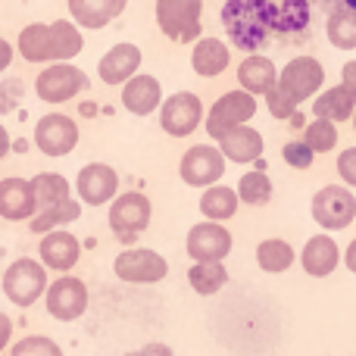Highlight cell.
Here are the masks:
<instances>
[{
	"label": "cell",
	"mask_w": 356,
	"mask_h": 356,
	"mask_svg": "<svg viewBox=\"0 0 356 356\" xmlns=\"http://www.w3.org/2000/svg\"><path fill=\"white\" fill-rule=\"evenodd\" d=\"M222 29L238 50L257 54L278 31V3L272 0H225Z\"/></svg>",
	"instance_id": "1"
},
{
	"label": "cell",
	"mask_w": 356,
	"mask_h": 356,
	"mask_svg": "<svg viewBox=\"0 0 356 356\" xmlns=\"http://www.w3.org/2000/svg\"><path fill=\"white\" fill-rule=\"evenodd\" d=\"M163 104V88L154 75H131L122 85V106L135 116H147V113H156Z\"/></svg>",
	"instance_id": "20"
},
{
	"label": "cell",
	"mask_w": 356,
	"mask_h": 356,
	"mask_svg": "<svg viewBox=\"0 0 356 356\" xmlns=\"http://www.w3.org/2000/svg\"><path fill=\"white\" fill-rule=\"evenodd\" d=\"M88 309V288L81 278L60 275L54 284H47V313L56 322H75Z\"/></svg>",
	"instance_id": "13"
},
{
	"label": "cell",
	"mask_w": 356,
	"mask_h": 356,
	"mask_svg": "<svg viewBox=\"0 0 356 356\" xmlns=\"http://www.w3.org/2000/svg\"><path fill=\"white\" fill-rule=\"evenodd\" d=\"M35 184V197H38V209L56 207V203H66L72 197V188L60 172H38L31 178Z\"/></svg>",
	"instance_id": "32"
},
{
	"label": "cell",
	"mask_w": 356,
	"mask_h": 356,
	"mask_svg": "<svg viewBox=\"0 0 356 356\" xmlns=\"http://www.w3.org/2000/svg\"><path fill=\"white\" fill-rule=\"evenodd\" d=\"M10 356H63L60 344L47 334H29L10 350Z\"/></svg>",
	"instance_id": "36"
},
{
	"label": "cell",
	"mask_w": 356,
	"mask_h": 356,
	"mask_svg": "<svg viewBox=\"0 0 356 356\" xmlns=\"http://www.w3.org/2000/svg\"><path fill=\"white\" fill-rule=\"evenodd\" d=\"M238 85L244 88V91L257 94V97H266V94L278 85L275 63L263 54H247L238 66Z\"/></svg>",
	"instance_id": "23"
},
{
	"label": "cell",
	"mask_w": 356,
	"mask_h": 356,
	"mask_svg": "<svg viewBox=\"0 0 356 356\" xmlns=\"http://www.w3.org/2000/svg\"><path fill=\"white\" fill-rule=\"evenodd\" d=\"M257 106H259L257 104V94L244 91V88L222 94V97L216 100V104L209 106V113H207V135L219 141L228 129L250 122V119L257 116Z\"/></svg>",
	"instance_id": "6"
},
{
	"label": "cell",
	"mask_w": 356,
	"mask_h": 356,
	"mask_svg": "<svg viewBox=\"0 0 356 356\" xmlns=\"http://www.w3.org/2000/svg\"><path fill=\"white\" fill-rule=\"evenodd\" d=\"M282 156H284V163H288L291 169H309L313 166V160H316V150L309 147L303 138H294V141H288L282 147Z\"/></svg>",
	"instance_id": "37"
},
{
	"label": "cell",
	"mask_w": 356,
	"mask_h": 356,
	"mask_svg": "<svg viewBox=\"0 0 356 356\" xmlns=\"http://www.w3.org/2000/svg\"><path fill=\"white\" fill-rule=\"evenodd\" d=\"M47 291V269L44 263H35V259L22 257L16 263H10V269L3 272V294L10 303L16 307H31L38 303Z\"/></svg>",
	"instance_id": "4"
},
{
	"label": "cell",
	"mask_w": 356,
	"mask_h": 356,
	"mask_svg": "<svg viewBox=\"0 0 356 356\" xmlns=\"http://www.w3.org/2000/svg\"><path fill=\"white\" fill-rule=\"evenodd\" d=\"M294 259H297L294 247H291L284 238H266V241H259V247H257L259 269L272 272V275H278V272H288L291 266H294Z\"/></svg>",
	"instance_id": "29"
},
{
	"label": "cell",
	"mask_w": 356,
	"mask_h": 356,
	"mask_svg": "<svg viewBox=\"0 0 356 356\" xmlns=\"http://www.w3.org/2000/svg\"><path fill=\"white\" fill-rule=\"evenodd\" d=\"M19 94H22V81H6V85H0V110H13Z\"/></svg>",
	"instance_id": "40"
},
{
	"label": "cell",
	"mask_w": 356,
	"mask_h": 356,
	"mask_svg": "<svg viewBox=\"0 0 356 356\" xmlns=\"http://www.w3.org/2000/svg\"><path fill=\"white\" fill-rule=\"evenodd\" d=\"M10 63H13V47H10V41H3V38H0V72H6V69H10Z\"/></svg>",
	"instance_id": "44"
},
{
	"label": "cell",
	"mask_w": 356,
	"mask_h": 356,
	"mask_svg": "<svg viewBox=\"0 0 356 356\" xmlns=\"http://www.w3.org/2000/svg\"><path fill=\"white\" fill-rule=\"evenodd\" d=\"M141 69V47L138 44H116L104 54L97 75L104 85H125Z\"/></svg>",
	"instance_id": "18"
},
{
	"label": "cell",
	"mask_w": 356,
	"mask_h": 356,
	"mask_svg": "<svg viewBox=\"0 0 356 356\" xmlns=\"http://www.w3.org/2000/svg\"><path fill=\"white\" fill-rule=\"evenodd\" d=\"M309 209H313L316 225L325 232H344L350 222H356V197L338 184H325L316 191Z\"/></svg>",
	"instance_id": "5"
},
{
	"label": "cell",
	"mask_w": 356,
	"mask_h": 356,
	"mask_svg": "<svg viewBox=\"0 0 356 356\" xmlns=\"http://www.w3.org/2000/svg\"><path fill=\"white\" fill-rule=\"evenodd\" d=\"M344 3H350V6H356V0H344Z\"/></svg>",
	"instance_id": "48"
},
{
	"label": "cell",
	"mask_w": 356,
	"mask_h": 356,
	"mask_svg": "<svg viewBox=\"0 0 356 356\" xmlns=\"http://www.w3.org/2000/svg\"><path fill=\"white\" fill-rule=\"evenodd\" d=\"M263 135H259L257 129H250V125H234V129H228L225 135L219 138V150L225 154V160L232 163H257L259 156H263Z\"/></svg>",
	"instance_id": "21"
},
{
	"label": "cell",
	"mask_w": 356,
	"mask_h": 356,
	"mask_svg": "<svg viewBox=\"0 0 356 356\" xmlns=\"http://www.w3.org/2000/svg\"><path fill=\"white\" fill-rule=\"evenodd\" d=\"M79 144V125L63 113H47L35 125V147L44 156H66Z\"/></svg>",
	"instance_id": "12"
},
{
	"label": "cell",
	"mask_w": 356,
	"mask_h": 356,
	"mask_svg": "<svg viewBox=\"0 0 356 356\" xmlns=\"http://www.w3.org/2000/svg\"><path fill=\"white\" fill-rule=\"evenodd\" d=\"M338 175L344 184L356 188V147H344L338 154Z\"/></svg>",
	"instance_id": "39"
},
{
	"label": "cell",
	"mask_w": 356,
	"mask_h": 356,
	"mask_svg": "<svg viewBox=\"0 0 356 356\" xmlns=\"http://www.w3.org/2000/svg\"><path fill=\"white\" fill-rule=\"evenodd\" d=\"M178 175L191 188H209L225 175V154L213 144H194L184 150L181 163H178Z\"/></svg>",
	"instance_id": "9"
},
{
	"label": "cell",
	"mask_w": 356,
	"mask_h": 356,
	"mask_svg": "<svg viewBox=\"0 0 356 356\" xmlns=\"http://www.w3.org/2000/svg\"><path fill=\"white\" fill-rule=\"evenodd\" d=\"M325 35L332 41V47L338 50H356V6L344 3L328 16Z\"/></svg>",
	"instance_id": "28"
},
{
	"label": "cell",
	"mask_w": 356,
	"mask_h": 356,
	"mask_svg": "<svg viewBox=\"0 0 356 356\" xmlns=\"http://www.w3.org/2000/svg\"><path fill=\"white\" fill-rule=\"evenodd\" d=\"M38 253H41V263L54 272H69L81 257V244L79 238H72L69 232H47L38 244Z\"/></svg>",
	"instance_id": "19"
},
{
	"label": "cell",
	"mask_w": 356,
	"mask_h": 356,
	"mask_svg": "<svg viewBox=\"0 0 356 356\" xmlns=\"http://www.w3.org/2000/svg\"><path fill=\"white\" fill-rule=\"evenodd\" d=\"M232 63V50L222 38H197L194 50H191V69L200 79H216L222 75Z\"/></svg>",
	"instance_id": "22"
},
{
	"label": "cell",
	"mask_w": 356,
	"mask_h": 356,
	"mask_svg": "<svg viewBox=\"0 0 356 356\" xmlns=\"http://www.w3.org/2000/svg\"><path fill=\"white\" fill-rule=\"evenodd\" d=\"M10 147H13V141H10V131L0 125V160H3L6 154H10Z\"/></svg>",
	"instance_id": "46"
},
{
	"label": "cell",
	"mask_w": 356,
	"mask_h": 356,
	"mask_svg": "<svg viewBox=\"0 0 356 356\" xmlns=\"http://www.w3.org/2000/svg\"><path fill=\"white\" fill-rule=\"evenodd\" d=\"M300 266L307 275L313 278H328L341 266V247L332 234H313L307 241V247L300 250Z\"/></svg>",
	"instance_id": "17"
},
{
	"label": "cell",
	"mask_w": 356,
	"mask_h": 356,
	"mask_svg": "<svg viewBox=\"0 0 356 356\" xmlns=\"http://www.w3.org/2000/svg\"><path fill=\"white\" fill-rule=\"evenodd\" d=\"M35 91L44 104H66L81 91H88V75L72 63H54L38 75Z\"/></svg>",
	"instance_id": "8"
},
{
	"label": "cell",
	"mask_w": 356,
	"mask_h": 356,
	"mask_svg": "<svg viewBox=\"0 0 356 356\" xmlns=\"http://www.w3.org/2000/svg\"><path fill=\"white\" fill-rule=\"evenodd\" d=\"M129 6V0H69L72 22L81 29H106L113 19H119Z\"/></svg>",
	"instance_id": "24"
},
{
	"label": "cell",
	"mask_w": 356,
	"mask_h": 356,
	"mask_svg": "<svg viewBox=\"0 0 356 356\" xmlns=\"http://www.w3.org/2000/svg\"><path fill=\"white\" fill-rule=\"evenodd\" d=\"M232 232H228L222 222H200L188 232V257L194 263H213V259H225L232 253Z\"/></svg>",
	"instance_id": "14"
},
{
	"label": "cell",
	"mask_w": 356,
	"mask_h": 356,
	"mask_svg": "<svg viewBox=\"0 0 356 356\" xmlns=\"http://www.w3.org/2000/svg\"><path fill=\"white\" fill-rule=\"evenodd\" d=\"M266 106H269V113L275 119H294L297 116V104H291L288 97H284V91L282 88H272L269 94H266Z\"/></svg>",
	"instance_id": "38"
},
{
	"label": "cell",
	"mask_w": 356,
	"mask_h": 356,
	"mask_svg": "<svg viewBox=\"0 0 356 356\" xmlns=\"http://www.w3.org/2000/svg\"><path fill=\"white\" fill-rule=\"evenodd\" d=\"M341 85L356 97V60H347L344 66H341Z\"/></svg>",
	"instance_id": "42"
},
{
	"label": "cell",
	"mask_w": 356,
	"mask_h": 356,
	"mask_svg": "<svg viewBox=\"0 0 356 356\" xmlns=\"http://www.w3.org/2000/svg\"><path fill=\"white\" fill-rule=\"evenodd\" d=\"M125 356H172V347L160 344V341H150V344L138 347V350H131V353H125Z\"/></svg>",
	"instance_id": "41"
},
{
	"label": "cell",
	"mask_w": 356,
	"mask_h": 356,
	"mask_svg": "<svg viewBox=\"0 0 356 356\" xmlns=\"http://www.w3.org/2000/svg\"><path fill=\"white\" fill-rule=\"evenodd\" d=\"M325 85V69L316 56H294L291 63H284V69L278 72V88L284 91V97L291 104L300 106L303 100L316 97L319 88Z\"/></svg>",
	"instance_id": "7"
},
{
	"label": "cell",
	"mask_w": 356,
	"mask_h": 356,
	"mask_svg": "<svg viewBox=\"0 0 356 356\" xmlns=\"http://www.w3.org/2000/svg\"><path fill=\"white\" fill-rule=\"evenodd\" d=\"M38 213V197L31 178H3L0 181V219L25 222Z\"/></svg>",
	"instance_id": "16"
},
{
	"label": "cell",
	"mask_w": 356,
	"mask_h": 356,
	"mask_svg": "<svg viewBox=\"0 0 356 356\" xmlns=\"http://www.w3.org/2000/svg\"><path fill=\"white\" fill-rule=\"evenodd\" d=\"M344 266H347V269H350L353 275H356V238L350 241V247L344 250Z\"/></svg>",
	"instance_id": "45"
},
{
	"label": "cell",
	"mask_w": 356,
	"mask_h": 356,
	"mask_svg": "<svg viewBox=\"0 0 356 356\" xmlns=\"http://www.w3.org/2000/svg\"><path fill=\"white\" fill-rule=\"evenodd\" d=\"M79 216H81V203L69 197L66 203H56V207L38 209V213L29 219V228H31L35 234H47V232H54L56 225H66V222H75Z\"/></svg>",
	"instance_id": "31"
},
{
	"label": "cell",
	"mask_w": 356,
	"mask_h": 356,
	"mask_svg": "<svg viewBox=\"0 0 356 356\" xmlns=\"http://www.w3.org/2000/svg\"><path fill=\"white\" fill-rule=\"evenodd\" d=\"M238 197L247 207H266L272 200V178L263 172V169H253V172H244L238 181Z\"/></svg>",
	"instance_id": "33"
},
{
	"label": "cell",
	"mask_w": 356,
	"mask_h": 356,
	"mask_svg": "<svg viewBox=\"0 0 356 356\" xmlns=\"http://www.w3.org/2000/svg\"><path fill=\"white\" fill-rule=\"evenodd\" d=\"M307 25H309L307 0H284V3H278V31L282 35H300Z\"/></svg>",
	"instance_id": "35"
},
{
	"label": "cell",
	"mask_w": 356,
	"mask_h": 356,
	"mask_svg": "<svg viewBox=\"0 0 356 356\" xmlns=\"http://www.w3.org/2000/svg\"><path fill=\"white\" fill-rule=\"evenodd\" d=\"M188 282L200 297H213L228 284V269L222 266V259H213V263H194L188 269Z\"/></svg>",
	"instance_id": "30"
},
{
	"label": "cell",
	"mask_w": 356,
	"mask_h": 356,
	"mask_svg": "<svg viewBox=\"0 0 356 356\" xmlns=\"http://www.w3.org/2000/svg\"><path fill=\"white\" fill-rule=\"evenodd\" d=\"M150 219H154V207H150L147 194H141V191H125V194H116L110 200L106 222H110V232L122 244L138 241V234L150 225Z\"/></svg>",
	"instance_id": "2"
},
{
	"label": "cell",
	"mask_w": 356,
	"mask_h": 356,
	"mask_svg": "<svg viewBox=\"0 0 356 356\" xmlns=\"http://www.w3.org/2000/svg\"><path fill=\"white\" fill-rule=\"evenodd\" d=\"M113 272H116L122 282H131V284H154L169 275V263L156 250L131 247V250H122L116 257Z\"/></svg>",
	"instance_id": "11"
},
{
	"label": "cell",
	"mask_w": 356,
	"mask_h": 356,
	"mask_svg": "<svg viewBox=\"0 0 356 356\" xmlns=\"http://www.w3.org/2000/svg\"><path fill=\"white\" fill-rule=\"evenodd\" d=\"M203 0H156V25L178 44H194L203 25Z\"/></svg>",
	"instance_id": "3"
},
{
	"label": "cell",
	"mask_w": 356,
	"mask_h": 356,
	"mask_svg": "<svg viewBox=\"0 0 356 356\" xmlns=\"http://www.w3.org/2000/svg\"><path fill=\"white\" fill-rule=\"evenodd\" d=\"M75 191H79L81 203H91V207H104L113 197L119 194V175L113 166L106 163H91L85 166L75 178Z\"/></svg>",
	"instance_id": "15"
},
{
	"label": "cell",
	"mask_w": 356,
	"mask_h": 356,
	"mask_svg": "<svg viewBox=\"0 0 356 356\" xmlns=\"http://www.w3.org/2000/svg\"><path fill=\"white\" fill-rule=\"evenodd\" d=\"M203 100L191 91H178L172 97H166L160 104V125L166 135L172 138H188L197 131V125L203 122Z\"/></svg>",
	"instance_id": "10"
},
{
	"label": "cell",
	"mask_w": 356,
	"mask_h": 356,
	"mask_svg": "<svg viewBox=\"0 0 356 356\" xmlns=\"http://www.w3.org/2000/svg\"><path fill=\"white\" fill-rule=\"evenodd\" d=\"M19 54L25 63H56L54 29L44 22H31L19 35Z\"/></svg>",
	"instance_id": "25"
},
{
	"label": "cell",
	"mask_w": 356,
	"mask_h": 356,
	"mask_svg": "<svg viewBox=\"0 0 356 356\" xmlns=\"http://www.w3.org/2000/svg\"><path fill=\"white\" fill-rule=\"evenodd\" d=\"M303 141L316 150V154H332L338 147V122L316 116L313 122L303 129Z\"/></svg>",
	"instance_id": "34"
},
{
	"label": "cell",
	"mask_w": 356,
	"mask_h": 356,
	"mask_svg": "<svg viewBox=\"0 0 356 356\" xmlns=\"http://www.w3.org/2000/svg\"><path fill=\"white\" fill-rule=\"evenodd\" d=\"M238 203H241V197H238V191L234 188H225V184H209L207 191H203V197H200V213L207 216V219H213V222H228L234 213H238Z\"/></svg>",
	"instance_id": "27"
},
{
	"label": "cell",
	"mask_w": 356,
	"mask_h": 356,
	"mask_svg": "<svg viewBox=\"0 0 356 356\" xmlns=\"http://www.w3.org/2000/svg\"><path fill=\"white\" fill-rule=\"evenodd\" d=\"M10 338H13V322H10V316L0 313V350L10 344Z\"/></svg>",
	"instance_id": "43"
},
{
	"label": "cell",
	"mask_w": 356,
	"mask_h": 356,
	"mask_svg": "<svg viewBox=\"0 0 356 356\" xmlns=\"http://www.w3.org/2000/svg\"><path fill=\"white\" fill-rule=\"evenodd\" d=\"M353 110H356V97L347 91L344 85L325 88V91L313 100V113H316V116L332 119V122H347V119H353Z\"/></svg>",
	"instance_id": "26"
},
{
	"label": "cell",
	"mask_w": 356,
	"mask_h": 356,
	"mask_svg": "<svg viewBox=\"0 0 356 356\" xmlns=\"http://www.w3.org/2000/svg\"><path fill=\"white\" fill-rule=\"evenodd\" d=\"M350 122H353V131H356V110H353V119H350Z\"/></svg>",
	"instance_id": "47"
}]
</instances>
